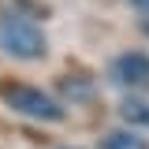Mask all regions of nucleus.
I'll return each mask as SVG.
<instances>
[{"label": "nucleus", "instance_id": "obj_1", "mask_svg": "<svg viewBox=\"0 0 149 149\" xmlns=\"http://www.w3.org/2000/svg\"><path fill=\"white\" fill-rule=\"evenodd\" d=\"M45 49H49V41L34 19L19 15V11L0 15V52L15 56V60H41Z\"/></svg>", "mask_w": 149, "mask_h": 149}, {"label": "nucleus", "instance_id": "obj_2", "mask_svg": "<svg viewBox=\"0 0 149 149\" xmlns=\"http://www.w3.org/2000/svg\"><path fill=\"white\" fill-rule=\"evenodd\" d=\"M0 97L4 104L26 119H37V123H60L63 119V108L56 104L49 93H41L37 86H26V82H11V86H0Z\"/></svg>", "mask_w": 149, "mask_h": 149}, {"label": "nucleus", "instance_id": "obj_3", "mask_svg": "<svg viewBox=\"0 0 149 149\" xmlns=\"http://www.w3.org/2000/svg\"><path fill=\"white\" fill-rule=\"evenodd\" d=\"M112 78H116V86H123V90L146 93L149 90V52H123L112 63Z\"/></svg>", "mask_w": 149, "mask_h": 149}, {"label": "nucleus", "instance_id": "obj_4", "mask_svg": "<svg viewBox=\"0 0 149 149\" xmlns=\"http://www.w3.org/2000/svg\"><path fill=\"white\" fill-rule=\"evenodd\" d=\"M104 149H149L138 134H127V130H112L104 138Z\"/></svg>", "mask_w": 149, "mask_h": 149}, {"label": "nucleus", "instance_id": "obj_5", "mask_svg": "<svg viewBox=\"0 0 149 149\" xmlns=\"http://www.w3.org/2000/svg\"><path fill=\"white\" fill-rule=\"evenodd\" d=\"M119 112H123V119L134 123V127H149V101H127Z\"/></svg>", "mask_w": 149, "mask_h": 149}, {"label": "nucleus", "instance_id": "obj_6", "mask_svg": "<svg viewBox=\"0 0 149 149\" xmlns=\"http://www.w3.org/2000/svg\"><path fill=\"white\" fill-rule=\"evenodd\" d=\"M130 4H134L138 11H146V15H149V0H130Z\"/></svg>", "mask_w": 149, "mask_h": 149}]
</instances>
